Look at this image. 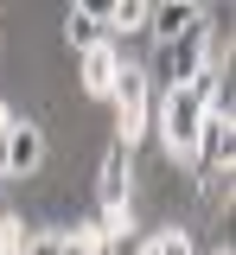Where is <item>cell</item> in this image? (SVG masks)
Segmentation results:
<instances>
[{"label":"cell","instance_id":"obj_1","mask_svg":"<svg viewBox=\"0 0 236 255\" xmlns=\"http://www.w3.org/2000/svg\"><path fill=\"white\" fill-rule=\"evenodd\" d=\"M198 128H204V96L192 90V83H185V90H160V102H153V134H160L166 159L192 166V153H198Z\"/></svg>","mask_w":236,"mask_h":255},{"label":"cell","instance_id":"obj_2","mask_svg":"<svg viewBox=\"0 0 236 255\" xmlns=\"http://www.w3.org/2000/svg\"><path fill=\"white\" fill-rule=\"evenodd\" d=\"M109 102H115V140H121V147H140L147 128H153V83H147V70H140V64H121Z\"/></svg>","mask_w":236,"mask_h":255},{"label":"cell","instance_id":"obj_3","mask_svg":"<svg viewBox=\"0 0 236 255\" xmlns=\"http://www.w3.org/2000/svg\"><path fill=\"white\" fill-rule=\"evenodd\" d=\"M204 38H211V26H192L185 38L160 45L153 64H140L147 83H160V90H185V83H198V70H204Z\"/></svg>","mask_w":236,"mask_h":255},{"label":"cell","instance_id":"obj_4","mask_svg":"<svg viewBox=\"0 0 236 255\" xmlns=\"http://www.w3.org/2000/svg\"><path fill=\"white\" fill-rule=\"evenodd\" d=\"M224 166H236V115H211V109H204L192 172H224Z\"/></svg>","mask_w":236,"mask_h":255},{"label":"cell","instance_id":"obj_5","mask_svg":"<svg viewBox=\"0 0 236 255\" xmlns=\"http://www.w3.org/2000/svg\"><path fill=\"white\" fill-rule=\"evenodd\" d=\"M38 166H45V128L13 122V134H6V179H32Z\"/></svg>","mask_w":236,"mask_h":255},{"label":"cell","instance_id":"obj_6","mask_svg":"<svg viewBox=\"0 0 236 255\" xmlns=\"http://www.w3.org/2000/svg\"><path fill=\"white\" fill-rule=\"evenodd\" d=\"M211 13H204L198 0H166V6H147V32L160 38V45H172V38H185L192 26H204Z\"/></svg>","mask_w":236,"mask_h":255},{"label":"cell","instance_id":"obj_7","mask_svg":"<svg viewBox=\"0 0 236 255\" xmlns=\"http://www.w3.org/2000/svg\"><path fill=\"white\" fill-rule=\"evenodd\" d=\"M115 77H121V45L96 38V45L83 51V90L96 96V102H109V96H115Z\"/></svg>","mask_w":236,"mask_h":255},{"label":"cell","instance_id":"obj_8","mask_svg":"<svg viewBox=\"0 0 236 255\" xmlns=\"http://www.w3.org/2000/svg\"><path fill=\"white\" fill-rule=\"evenodd\" d=\"M128 179H134V147L109 140L102 172H96V198H102V204H128Z\"/></svg>","mask_w":236,"mask_h":255},{"label":"cell","instance_id":"obj_9","mask_svg":"<svg viewBox=\"0 0 236 255\" xmlns=\"http://www.w3.org/2000/svg\"><path fill=\"white\" fill-rule=\"evenodd\" d=\"M147 32V0H115V6H102V38L109 45H121V38H134Z\"/></svg>","mask_w":236,"mask_h":255},{"label":"cell","instance_id":"obj_10","mask_svg":"<svg viewBox=\"0 0 236 255\" xmlns=\"http://www.w3.org/2000/svg\"><path fill=\"white\" fill-rule=\"evenodd\" d=\"M96 38H102V6H70V13H64V45L83 58Z\"/></svg>","mask_w":236,"mask_h":255},{"label":"cell","instance_id":"obj_11","mask_svg":"<svg viewBox=\"0 0 236 255\" xmlns=\"http://www.w3.org/2000/svg\"><path fill=\"white\" fill-rule=\"evenodd\" d=\"M96 236H102V249H121V243L134 236V204H102Z\"/></svg>","mask_w":236,"mask_h":255},{"label":"cell","instance_id":"obj_12","mask_svg":"<svg viewBox=\"0 0 236 255\" xmlns=\"http://www.w3.org/2000/svg\"><path fill=\"white\" fill-rule=\"evenodd\" d=\"M134 255H198V243H192V230L166 223V230H153V236H147V243H140Z\"/></svg>","mask_w":236,"mask_h":255},{"label":"cell","instance_id":"obj_13","mask_svg":"<svg viewBox=\"0 0 236 255\" xmlns=\"http://www.w3.org/2000/svg\"><path fill=\"white\" fill-rule=\"evenodd\" d=\"M58 255H109V249H102V236H96V217L58 230Z\"/></svg>","mask_w":236,"mask_h":255},{"label":"cell","instance_id":"obj_14","mask_svg":"<svg viewBox=\"0 0 236 255\" xmlns=\"http://www.w3.org/2000/svg\"><path fill=\"white\" fill-rule=\"evenodd\" d=\"M230 179H236V166H224V172H198V198L211 204V211L230 204Z\"/></svg>","mask_w":236,"mask_h":255},{"label":"cell","instance_id":"obj_15","mask_svg":"<svg viewBox=\"0 0 236 255\" xmlns=\"http://www.w3.org/2000/svg\"><path fill=\"white\" fill-rule=\"evenodd\" d=\"M26 243H32V230H26V223H19L6 204H0V255H19Z\"/></svg>","mask_w":236,"mask_h":255},{"label":"cell","instance_id":"obj_16","mask_svg":"<svg viewBox=\"0 0 236 255\" xmlns=\"http://www.w3.org/2000/svg\"><path fill=\"white\" fill-rule=\"evenodd\" d=\"M19 255H58V230H32V243H26Z\"/></svg>","mask_w":236,"mask_h":255},{"label":"cell","instance_id":"obj_17","mask_svg":"<svg viewBox=\"0 0 236 255\" xmlns=\"http://www.w3.org/2000/svg\"><path fill=\"white\" fill-rule=\"evenodd\" d=\"M211 255H230V249H211Z\"/></svg>","mask_w":236,"mask_h":255}]
</instances>
